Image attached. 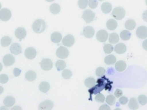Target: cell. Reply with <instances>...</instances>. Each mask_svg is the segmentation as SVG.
Instances as JSON below:
<instances>
[{"label":"cell","instance_id":"obj_37","mask_svg":"<svg viewBox=\"0 0 147 110\" xmlns=\"http://www.w3.org/2000/svg\"><path fill=\"white\" fill-rule=\"evenodd\" d=\"M104 51L106 54H110L113 51L114 48L111 44H106L104 46Z\"/></svg>","mask_w":147,"mask_h":110},{"label":"cell","instance_id":"obj_20","mask_svg":"<svg viewBox=\"0 0 147 110\" xmlns=\"http://www.w3.org/2000/svg\"><path fill=\"white\" fill-rule=\"evenodd\" d=\"M15 103V99L11 96H7L4 98L3 104L7 107H12Z\"/></svg>","mask_w":147,"mask_h":110},{"label":"cell","instance_id":"obj_22","mask_svg":"<svg viewBox=\"0 0 147 110\" xmlns=\"http://www.w3.org/2000/svg\"><path fill=\"white\" fill-rule=\"evenodd\" d=\"M116 69L118 72H123L126 69L127 64L123 61H119L116 63L115 65Z\"/></svg>","mask_w":147,"mask_h":110},{"label":"cell","instance_id":"obj_38","mask_svg":"<svg viewBox=\"0 0 147 110\" xmlns=\"http://www.w3.org/2000/svg\"><path fill=\"white\" fill-rule=\"evenodd\" d=\"M138 101L140 104L144 105L147 103V97L145 95H141L138 97Z\"/></svg>","mask_w":147,"mask_h":110},{"label":"cell","instance_id":"obj_31","mask_svg":"<svg viewBox=\"0 0 147 110\" xmlns=\"http://www.w3.org/2000/svg\"><path fill=\"white\" fill-rule=\"evenodd\" d=\"M119 40V36L115 33H111L109 37V42L111 44H116L118 43Z\"/></svg>","mask_w":147,"mask_h":110},{"label":"cell","instance_id":"obj_27","mask_svg":"<svg viewBox=\"0 0 147 110\" xmlns=\"http://www.w3.org/2000/svg\"><path fill=\"white\" fill-rule=\"evenodd\" d=\"M105 62L108 65H113L116 61V58L114 55L107 56L105 58Z\"/></svg>","mask_w":147,"mask_h":110},{"label":"cell","instance_id":"obj_7","mask_svg":"<svg viewBox=\"0 0 147 110\" xmlns=\"http://www.w3.org/2000/svg\"><path fill=\"white\" fill-rule=\"evenodd\" d=\"M52 61L49 58H45L43 59L40 63V66L41 68L45 71H49L53 67Z\"/></svg>","mask_w":147,"mask_h":110},{"label":"cell","instance_id":"obj_54","mask_svg":"<svg viewBox=\"0 0 147 110\" xmlns=\"http://www.w3.org/2000/svg\"><path fill=\"white\" fill-rule=\"evenodd\" d=\"M98 1H103L104 0H98Z\"/></svg>","mask_w":147,"mask_h":110},{"label":"cell","instance_id":"obj_21","mask_svg":"<svg viewBox=\"0 0 147 110\" xmlns=\"http://www.w3.org/2000/svg\"><path fill=\"white\" fill-rule=\"evenodd\" d=\"M112 8V5L109 2L103 3L101 6V9L104 13L108 14L110 13Z\"/></svg>","mask_w":147,"mask_h":110},{"label":"cell","instance_id":"obj_19","mask_svg":"<svg viewBox=\"0 0 147 110\" xmlns=\"http://www.w3.org/2000/svg\"><path fill=\"white\" fill-rule=\"evenodd\" d=\"M106 27L109 30L114 31L117 27V21L113 19H110L106 22Z\"/></svg>","mask_w":147,"mask_h":110},{"label":"cell","instance_id":"obj_32","mask_svg":"<svg viewBox=\"0 0 147 110\" xmlns=\"http://www.w3.org/2000/svg\"><path fill=\"white\" fill-rule=\"evenodd\" d=\"M121 39L123 41H127L130 39L131 37V33L127 30H123L120 34Z\"/></svg>","mask_w":147,"mask_h":110},{"label":"cell","instance_id":"obj_34","mask_svg":"<svg viewBox=\"0 0 147 110\" xmlns=\"http://www.w3.org/2000/svg\"><path fill=\"white\" fill-rule=\"evenodd\" d=\"M116 98L115 96L110 95L107 96L106 99V102L109 105H113L115 103Z\"/></svg>","mask_w":147,"mask_h":110},{"label":"cell","instance_id":"obj_39","mask_svg":"<svg viewBox=\"0 0 147 110\" xmlns=\"http://www.w3.org/2000/svg\"><path fill=\"white\" fill-rule=\"evenodd\" d=\"M105 99V96L102 93H98L97 95L95 97V100L98 103H103Z\"/></svg>","mask_w":147,"mask_h":110},{"label":"cell","instance_id":"obj_28","mask_svg":"<svg viewBox=\"0 0 147 110\" xmlns=\"http://www.w3.org/2000/svg\"><path fill=\"white\" fill-rule=\"evenodd\" d=\"M50 10L53 14H57L60 12L61 7L57 3H53L50 6Z\"/></svg>","mask_w":147,"mask_h":110},{"label":"cell","instance_id":"obj_30","mask_svg":"<svg viewBox=\"0 0 147 110\" xmlns=\"http://www.w3.org/2000/svg\"><path fill=\"white\" fill-rule=\"evenodd\" d=\"M96 81L95 79L91 77L87 78L84 81L85 85L86 87L88 88H92L93 87L96 85Z\"/></svg>","mask_w":147,"mask_h":110},{"label":"cell","instance_id":"obj_51","mask_svg":"<svg viewBox=\"0 0 147 110\" xmlns=\"http://www.w3.org/2000/svg\"><path fill=\"white\" fill-rule=\"evenodd\" d=\"M49 2H51L53 1H55V0H45Z\"/></svg>","mask_w":147,"mask_h":110},{"label":"cell","instance_id":"obj_33","mask_svg":"<svg viewBox=\"0 0 147 110\" xmlns=\"http://www.w3.org/2000/svg\"><path fill=\"white\" fill-rule=\"evenodd\" d=\"M55 66L58 71H61L65 68L66 67V63L63 60H59L56 62Z\"/></svg>","mask_w":147,"mask_h":110},{"label":"cell","instance_id":"obj_47","mask_svg":"<svg viewBox=\"0 0 147 110\" xmlns=\"http://www.w3.org/2000/svg\"><path fill=\"white\" fill-rule=\"evenodd\" d=\"M142 18L146 22H147V10H146L143 13V14H142Z\"/></svg>","mask_w":147,"mask_h":110},{"label":"cell","instance_id":"obj_40","mask_svg":"<svg viewBox=\"0 0 147 110\" xmlns=\"http://www.w3.org/2000/svg\"><path fill=\"white\" fill-rule=\"evenodd\" d=\"M105 73V69L104 68L102 67H99L98 68L96 69V75L98 76H99V77H101V76H103Z\"/></svg>","mask_w":147,"mask_h":110},{"label":"cell","instance_id":"obj_50","mask_svg":"<svg viewBox=\"0 0 147 110\" xmlns=\"http://www.w3.org/2000/svg\"><path fill=\"white\" fill-rule=\"evenodd\" d=\"M3 69V66L1 63H0V72L2 71Z\"/></svg>","mask_w":147,"mask_h":110},{"label":"cell","instance_id":"obj_48","mask_svg":"<svg viewBox=\"0 0 147 110\" xmlns=\"http://www.w3.org/2000/svg\"><path fill=\"white\" fill-rule=\"evenodd\" d=\"M142 47L145 50L147 51V39L145 40L142 43Z\"/></svg>","mask_w":147,"mask_h":110},{"label":"cell","instance_id":"obj_6","mask_svg":"<svg viewBox=\"0 0 147 110\" xmlns=\"http://www.w3.org/2000/svg\"><path fill=\"white\" fill-rule=\"evenodd\" d=\"M12 16L11 11L8 9L3 8L0 10V19L3 21L9 20Z\"/></svg>","mask_w":147,"mask_h":110},{"label":"cell","instance_id":"obj_14","mask_svg":"<svg viewBox=\"0 0 147 110\" xmlns=\"http://www.w3.org/2000/svg\"><path fill=\"white\" fill-rule=\"evenodd\" d=\"M15 58L13 56L10 54H7L3 57V61L5 66L10 67L15 62Z\"/></svg>","mask_w":147,"mask_h":110},{"label":"cell","instance_id":"obj_24","mask_svg":"<svg viewBox=\"0 0 147 110\" xmlns=\"http://www.w3.org/2000/svg\"><path fill=\"white\" fill-rule=\"evenodd\" d=\"M128 106L130 109H138L139 108V105L136 99L135 98H132L129 103Z\"/></svg>","mask_w":147,"mask_h":110},{"label":"cell","instance_id":"obj_9","mask_svg":"<svg viewBox=\"0 0 147 110\" xmlns=\"http://www.w3.org/2000/svg\"><path fill=\"white\" fill-rule=\"evenodd\" d=\"M109 37V33L105 30H99L96 34V38L98 41L100 42H105Z\"/></svg>","mask_w":147,"mask_h":110},{"label":"cell","instance_id":"obj_45","mask_svg":"<svg viewBox=\"0 0 147 110\" xmlns=\"http://www.w3.org/2000/svg\"><path fill=\"white\" fill-rule=\"evenodd\" d=\"M115 95L117 98H119L123 95V92L120 89H117L115 93Z\"/></svg>","mask_w":147,"mask_h":110},{"label":"cell","instance_id":"obj_5","mask_svg":"<svg viewBox=\"0 0 147 110\" xmlns=\"http://www.w3.org/2000/svg\"><path fill=\"white\" fill-rule=\"evenodd\" d=\"M56 55L59 58L65 59L69 55V51L68 49L63 46H60L56 51Z\"/></svg>","mask_w":147,"mask_h":110},{"label":"cell","instance_id":"obj_18","mask_svg":"<svg viewBox=\"0 0 147 110\" xmlns=\"http://www.w3.org/2000/svg\"><path fill=\"white\" fill-rule=\"evenodd\" d=\"M51 40L55 43H59L62 39V35L58 32H55L51 36Z\"/></svg>","mask_w":147,"mask_h":110},{"label":"cell","instance_id":"obj_53","mask_svg":"<svg viewBox=\"0 0 147 110\" xmlns=\"http://www.w3.org/2000/svg\"><path fill=\"white\" fill-rule=\"evenodd\" d=\"M146 5L147 6V0H146Z\"/></svg>","mask_w":147,"mask_h":110},{"label":"cell","instance_id":"obj_15","mask_svg":"<svg viewBox=\"0 0 147 110\" xmlns=\"http://www.w3.org/2000/svg\"><path fill=\"white\" fill-rule=\"evenodd\" d=\"M9 50L12 54L15 55H18L21 53L22 48L20 44L18 43H14L10 46Z\"/></svg>","mask_w":147,"mask_h":110},{"label":"cell","instance_id":"obj_10","mask_svg":"<svg viewBox=\"0 0 147 110\" xmlns=\"http://www.w3.org/2000/svg\"><path fill=\"white\" fill-rule=\"evenodd\" d=\"M54 105L51 100H46L40 103L39 105L38 109L40 110H51L53 108Z\"/></svg>","mask_w":147,"mask_h":110},{"label":"cell","instance_id":"obj_23","mask_svg":"<svg viewBox=\"0 0 147 110\" xmlns=\"http://www.w3.org/2000/svg\"><path fill=\"white\" fill-rule=\"evenodd\" d=\"M25 77L27 80L31 82L35 80L36 78V74L32 70H29L26 73Z\"/></svg>","mask_w":147,"mask_h":110},{"label":"cell","instance_id":"obj_35","mask_svg":"<svg viewBox=\"0 0 147 110\" xmlns=\"http://www.w3.org/2000/svg\"><path fill=\"white\" fill-rule=\"evenodd\" d=\"M72 74L71 70L66 69L64 70L62 73V76L63 78L65 79H69L72 76Z\"/></svg>","mask_w":147,"mask_h":110},{"label":"cell","instance_id":"obj_49","mask_svg":"<svg viewBox=\"0 0 147 110\" xmlns=\"http://www.w3.org/2000/svg\"><path fill=\"white\" fill-rule=\"evenodd\" d=\"M3 91H4V89H3V87L0 86V95L3 93Z\"/></svg>","mask_w":147,"mask_h":110},{"label":"cell","instance_id":"obj_11","mask_svg":"<svg viewBox=\"0 0 147 110\" xmlns=\"http://www.w3.org/2000/svg\"><path fill=\"white\" fill-rule=\"evenodd\" d=\"M74 38L72 35L69 34L65 36L62 40V43L65 46L70 47L74 44Z\"/></svg>","mask_w":147,"mask_h":110},{"label":"cell","instance_id":"obj_44","mask_svg":"<svg viewBox=\"0 0 147 110\" xmlns=\"http://www.w3.org/2000/svg\"><path fill=\"white\" fill-rule=\"evenodd\" d=\"M21 73V70L17 68H15L13 70V73L15 77L19 76L20 75Z\"/></svg>","mask_w":147,"mask_h":110},{"label":"cell","instance_id":"obj_1","mask_svg":"<svg viewBox=\"0 0 147 110\" xmlns=\"http://www.w3.org/2000/svg\"><path fill=\"white\" fill-rule=\"evenodd\" d=\"M46 28V24L43 20L38 19L33 23L32 29L34 32L37 33H43Z\"/></svg>","mask_w":147,"mask_h":110},{"label":"cell","instance_id":"obj_42","mask_svg":"<svg viewBox=\"0 0 147 110\" xmlns=\"http://www.w3.org/2000/svg\"><path fill=\"white\" fill-rule=\"evenodd\" d=\"M89 7L92 9L96 8L98 5L97 0H89Z\"/></svg>","mask_w":147,"mask_h":110},{"label":"cell","instance_id":"obj_12","mask_svg":"<svg viewBox=\"0 0 147 110\" xmlns=\"http://www.w3.org/2000/svg\"><path fill=\"white\" fill-rule=\"evenodd\" d=\"M37 52L36 50L32 47H29L26 49L25 51V55L27 59L32 60L36 56Z\"/></svg>","mask_w":147,"mask_h":110},{"label":"cell","instance_id":"obj_2","mask_svg":"<svg viewBox=\"0 0 147 110\" xmlns=\"http://www.w3.org/2000/svg\"><path fill=\"white\" fill-rule=\"evenodd\" d=\"M97 83L96 85L94 86V87L89 90V92L90 94V96L92 94H97L102 91L105 88V85L104 81L102 79H99L97 80Z\"/></svg>","mask_w":147,"mask_h":110},{"label":"cell","instance_id":"obj_36","mask_svg":"<svg viewBox=\"0 0 147 110\" xmlns=\"http://www.w3.org/2000/svg\"><path fill=\"white\" fill-rule=\"evenodd\" d=\"M88 0H78V5L81 9H84L87 7Z\"/></svg>","mask_w":147,"mask_h":110},{"label":"cell","instance_id":"obj_29","mask_svg":"<svg viewBox=\"0 0 147 110\" xmlns=\"http://www.w3.org/2000/svg\"><path fill=\"white\" fill-rule=\"evenodd\" d=\"M12 39L9 36H4L1 40V44L3 47H7L11 44Z\"/></svg>","mask_w":147,"mask_h":110},{"label":"cell","instance_id":"obj_26","mask_svg":"<svg viewBox=\"0 0 147 110\" xmlns=\"http://www.w3.org/2000/svg\"><path fill=\"white\" fill-rule=\"evenodd\" d=\"M40 91L42 92L46 93L50 90V85L47 82L44 81L40 84L39 86Z\"/></svg>","mask_w":147,"mask_h":110},{"label":"cell","instance_id":"obj_16","mask_svg":"<svg viewBox=\"0 0 147 110\" xmlns=\"http://www.w3.org/2000/svg\"><path fill=\"white\" fill-rule=\"evenodd\" d=\"M83 35L87 38L92 37L95 34V30L91 26H86L83 30Z\"/></svg>","mask_w":147,"mask_h":110},{"label":"cell","instance_id":"obj_41","mask_svg":"<svg viewBox=\"0 0 147 110\" xmlns=\"http://www.w3.org/2000/svg\"><path fill=\"white\" fill-rule=\"evenodd\" d=\"M9 80V77L5 74H2L0 75V83L1 84H6Z\"/></svg>","mask_w":147,"mask_h":110},{"label":"cell","instance_id":"obj_4","mask_svg":"<svg viewBox=\"0 0 147 110\" xmlns=\"http://www.w3.org/2000/svg\"><path fill=\"white\" fill-rule=\"evenodd\" d=\"M95 15V13H93L90 9H86L83 12L82 18L86 23H89L94 20Z\"/></svg>","mask_w":147,"mask_h":110},{"label":"cell","instance_id":"obj_43","mask_svg":"<svg viewBox=\"0 0 147 110\" xmlns=\"http://www.w3.org/2000/svg\"><path fill=\"white\" fill-rule=\"evenodd\" d=\"M128 102V99L126 97H122L119 99V102L121 104L123 105L126 104Z\"/></svg>","mask_w":147,"mask_h":110},{"label":"cell","instance_id":"obj_46","mask_svg":"<svg viewBox=\"0 0 147 110\" xmlns=\"http://www.w3.org/2000/svg\"><path fill=\"white\" fill-rule=\"evenodd\" d=\"M99 110H110L111 108L107 105H103L99 108Z\"/></svg>","mask_w":147,"mask_h":110},{"label":"cell","instance_id":"obj_52","mask_svg":"<svg viewBox=\"0 0 147 110\" xmlns=\"http://www.w3.org/2000/svg\"><path fill=\"white\" fill-rule=\"evenodd\" d=\"M1 4L0 3V9H1Z\"/></svg>","mask_w":147,"mask_h":110},{"label":"cell","instance_id":"obj_25","mask_svg":"<svg viewBox=\"0 0 147 110\" xmlns=\"http://www.w3.org/2000/svg\"><path fill=\"white\" fill-rule=\"evenodd\" d=\"M136 23L133 19H129L125 23V28L129 31H132L135 28Z\"/></svg>","mask_w":147,"mask_h":110},{"label":"cell","instance_id":"obj_3","mask_svg":"<svg viewBox=\"0 0 147 110\" xmlns=\"http://www.w3.org/2000/svg\"><path fill=\"white\" fill-rule=\"evenodd\" d=\"M112 16L116 19L120 20L125 17L126 12L124 9L121 7H117L113 9L112 12Z\"/></svg>","mask_w":147,"mask_h":110},{"label":"cell","instance_id":"obj_17","mask_svg":"<svg viewBox=\"0 0 147 110\" xmlns=\"http://www.w3.org/2000/svg\"><path fill=\"white\" fill-rule=\"evenodd\" d=\"M127 51V46L122 43H119L115 46V51L117 54H122Z\"/></svg>","mask_w":147,"mask_h":110},{"label":"cell","instance_id":"obj_13","mask_svg":"<svg viewBox=\"0 0 147 110\" xmlns=\"http://www.w3.org/2000/svg\"><path fill=\"white\" fill-rule=\"evenodd\" d=\"M15 35L20 41L26 37L27 35L26 31L23 27H20L17 28L15 31Z\"/></svg>","mask_w":147,"mask_h":110},{"label":"cell","instance_id":"obj_8","mask_svg":"<svg viewBox=\"0 0 147 110\" xmlns=\"http://www.w3.org/2000/svg\"><path fill=\"white\" fill-rule=\"evenodd\" d=\"M136 34L137 37L141 39L147 37V27L145 26L139 27L136 30Z\"/></svg>","mask_w":147,"mask_h":110}]
</instances>
